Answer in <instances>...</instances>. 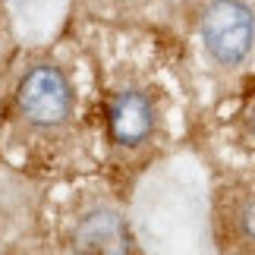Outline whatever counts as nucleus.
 Instances as JSON below:
<instances>
[{
	"mask_svg": "<svg viewBox=\"0 0 255 255\" xmlns=\"http://www.w3.org/2000/svg\"><path fill=\"white\" fill-rule=\"evenodd\" d=\"M202 41L221 66L243 63L255 41L252 9L243 0H211L202 13Z\"/></svg>",
	"mask_w": 255,
	"mask_h": 255,
	"instance_id": "1",
	"label": "nucleus"
},
{
	"mask_svg": "<svg viewBox=\"0 0 255 255\" xmlns=\"http://www.w3.org/2000/svg\"><path fill=\"white\" fill-rule=\"evenodd\" d=\"M16 101L32 126H57L73 111V85L57 66L41 63L22 76Z\"/></svg>",
	"mask_w": 255,
	"mask_h": 255,
	"instance_id": "2",
	"label": "nucleus"
},
{
	"mask_svg": "<svg viewBox=\"0 0 255 255\" xmlns=\"http://www.w3.org/2000/svg\"><path fill=\"white\" fill-rule=\"evenodd\" d=\"M107 132L123 148H139L154 132V104L142 88H123L107 101Z\"/></svg>",
	"mask_w": 255,
	"mask_h": 255,
	"instance_id": "3",
	"label": "nucleus"
},
{
	"mask_svg": "<svg viewBox=\"0 0 255 255\" xmlns=\"http://www.w3.org/2000/svg\"><path fill=\"white\" fill-rule=\"evenodd\" d=\"M73 246L82 252H123L129 249V233L120 214L114 211H92L76 224Z\"/></svg>",
	"mask_w": 255,
	"mask_h": 255,
	"instance_id": "4",
	"label": "nucleus"
},
{
	"mask_svg": "<svg viewBox=\"0 0 255 255\" xmlns=\"http://www.w3.org/2000/svg\"><path fill=\"white\" fill-rule=\"evenodd\" d=\"M233 230H237L240 240L255 243V195H246V199L237 202V208H233Z\"/></svg>",
	"mask_w": 255,
	"mask_h": 255,
	"instance_id": "5",
	"label": "nucleus"
}]
</instances>
